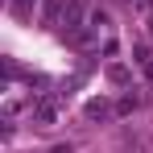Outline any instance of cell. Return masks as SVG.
<instances>
[{
    "instance_id": "277c9868",
    "label": "cell",
    "mask_w": 153,
    "mask_h": 153,
    "mask_svg": "<svg viewBox=\"0 0 153 153\" xmlns=\"http://www.w3.org/2000/svg\"><path fill=\"white\" fill-rule=\"evenodd\" d=\"M8 8H13L21 21H33V17H42V0H8Z\"/></svg>"
},
{
    "instance_id": "7a4b0ae2",
    "label": "cell",
    "mask_w": 153,
    "mask_h": 153,
    "mask_svg": "<svg viewBox=\"0 0 153 153\" xmlns=\"http://www.w3.org/2000/svg\"><path fill=\"white\" fill-rule=\"evenodd\" d=\"M29 116H33V124H42V128L58 124V95H46V100H37L33 108H29Z\"/></svg>"
},
{
    "instance_id": "8992f818",
    "label": "cell",
    "mask_w": 153,
    "mask_h": 153,
    "mask_svg": "<svg viewBox=\"0 0 153 153\" xmlns=\"http://www.w3.org/2000/svg\"><path fill=\"white\" fill-rule=\"evenodd\" d=\"M87 116H91V120H103V116H112L108 100H91V103H87Z\"/></svg>"
},
{
    "instance_id": "5b68a950",
    "label": "cell",
    "mask_w": 153,
    "mask_h": 153,
    "mask_svg": "<svg viewBox=\"0 0 153 153\" xmlns=\"http://www.w3.org/2000/svg\"><path fill=\"white\" fill-rule=\"evenodd\" d=\"M132 54H137V66L145 71V79H149V83H153V50H149V46H137V50H132Z\"/></svg>"
},
{
    "instance_id": "52a82bcc",
    "label": "cell",
    "mask_w": 153,
    "mask_h": 153,
    "mask_svg": "<svg viewBox=\"0 0 153 153\" xmlns=\"http://www.w3.org/2000/svg\"><path fill=\"white\" fill-rule=\"evenodd\" d=\"M108 75H112V83H124V79H128V71H124V66H112Z\"/></svg>"
},
{
    "instance_id": "6da1fadb",
    "label": "cell",
    "mask_w": 153,
    "mask_h": 153,
    "mask_svg": "<svg viewBox=\"0 0 153 153\" xmlns=\"http://www.w3.org/2000/svg\"><path fill=\"white\" fill-rule=\"evenodd\" d=\"M87 21H91V17H87V8H83V0H66V8H62V21H58V29L75 37L79 29H87Z\"/></svg>"
},
{
    "instance_id": "3957f363",
    "label": "cell",
    "mask_w": 153,
    "mask_h": 153,
    "mask_svg": "<svg viewBox=\"0 0 153 153\" xmlns=\"http://www.w3.org/2000/svg\"><path fill=\"white\" fill-rule=\"evenodd\" d=\"M62 8H66V0H42V25H54L58 29V21H62Z\"/></svg>"
},
{
    "instance_id": "ba28073f",
    "label": "cell",
    "mask_w": 153,
    "mask_h": 153,
    "mask_svg": "<svg viewBox=\"0 0 153 153\" xmlns=\"http://www.w3.org/2000/svg\"><path fill=\"white\" fill-rule=\"evenodd\" d=\"M54 153H71V145H58V149H54Z\"/></svg>"
}]
</instances>
